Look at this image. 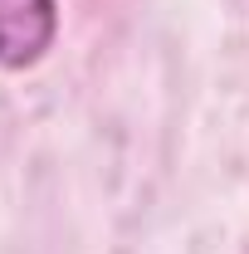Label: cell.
<instances>
[{"instance_id":"6da1fadb","label":"cell","mask_w":249,"mask_h":254,"mask_svg":"<svg viewBox=\"0 0 249 254\" xmlns=\"http://www.w3.org/2000/svg\"><path fill=\"white\" fill-rule=\"evenodd\" d=\"M59 0H0V68H34L54 49Z\"/></svg>"}]
</instances>
